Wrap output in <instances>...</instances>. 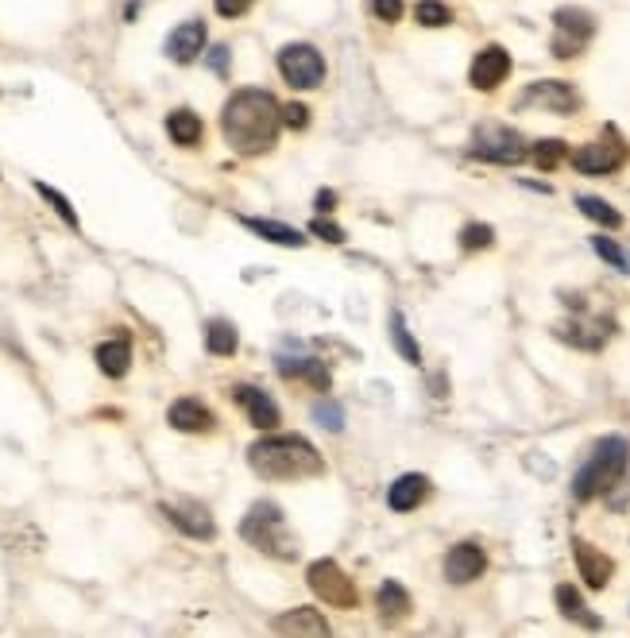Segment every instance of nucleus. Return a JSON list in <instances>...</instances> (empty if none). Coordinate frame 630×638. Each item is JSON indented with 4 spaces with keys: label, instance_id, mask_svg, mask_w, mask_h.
Instances as JSON below:
<instances>
[{
    "label": "nucleus",
    "instance_id": "nucleus-1",
    "mask_svg": "<svg viewBox=\"0 0 630 638\" xmlns=\"http://www.w3.org/2000/svg\"><path fill=\"white\" fill-rule=\"evenodd\" d=\"M283 128V105L267 89H236L225 101L221 113V132L236 155H263L271 151Z\"/></svg>",
    "mask_w": 630,
    "mask_h": 638
},
{
    "label": "nucleus",
    "instance_id": "nucleus-2",
    "mask_svg": "<svg viewBox=\"0 0 630 638\" xmlns=\"http://www.w3.org/2000/svg\"><path fill=\"white\" fill-rule=\"evenodd\" d=\"M248 464L263 480H310L325 472V461L306 437L298 434H271L259 437L248 449Z\"/></svg>",
    "mask_w": 630,
    "mask_h": 638
},
{
    "label": "nucleus",
    "instance_id": "nucleus-3",
    "mask_svg": "<svg viewBox=\"0 0 630 638\" xmlns=\"http://www.w3.org/2000/svg\"><path fill=\"white\" fill-rule=\"evenodd\" d=\"M627 464H630L627 437H603V441H596L592 457L580 464V472L573 476V499L588 503V499H596V495L611 492V488L623 480Z\"/></svg>",
    "mask_w": 630,
    "mask_h": 638
},
{
    "label": "nucleus",
    "instance_id": "nucleus-4",
    "mask_svg": "<svg viewBox=\"0 0 630 638\" xmlns=\"http://www.w3.org/2000/svg\"><path fill=\"white\" fill-rule=\"evenodd\" d=\"M240 538H244L248 546H256L259 553L279 557V561H294V557H298V542H294V534L287 530L283 511H279L275 503H267V499L252 503V511L240 522Z\"/></svg>",
    "mask_w": 630,
    "mask_h": 638
},
{
    "label": "nucleus",
    "instance_id": "nucleus-5",
    "mask_svg": "<svg viewBox=\"0 0 630 638\" xmlns=\"http://www.w3.org/2000/svg\"><path fill=\"white\" fill-rule=\"evenodd\" d=\"M596 35V16L588 8H576V4H565L553 12V39H549V51L553 58H576L588 39Z\"/></svg>",
    "mask_w": 630,
    "mask_h": 638
},
{
    "label": "nucleus",
    "instance_id": "nucleus-6",
    "mask_svg": "<svg viewBox=\"0 0 630 638\" xmlns=\"http://www.w3.org/2000/svg\"><path fill=\"white\" fill-rule=\"evenodd\" d=\"M472 155L484 163H499V167H515L522 159H530V147L507 124H480L472 136Z\"/></svg>",
    "mask_w": 630,
    "mask_h": 638
},
{
    "label": "nucleus",
    "instance_id": "nucleus-7",
    "mask_svg": "<svg viewBox=\"0 0 630 638\" xmlns=\"http://www.w3.org/2000/svg\"><path fill=\"white\" fill-rule=\"evenodd\" d=\"M306 584H310V592H314L321 604H329V608H356L360 604V592H356V584L348 580L337 561H329V557H321L314 561L310 569H306Z\"/></svg>",
    "mask_w": 630,
    "mask_h": 638
},
{
    "label": "nucleus",
    "instance_id": "nucleus-8",
    "mask_svg": "<svg viewBox=\"0 0 630 638\" xmlns=\"http://www.w3.org/2000/svg\"><path fill=\"white\" fill-rule=\"evenodd\" d=\"M279 74L294 89H317L325 82V58L314 43H287L279 51Z\"/></svg>",
    "mask_w": 630,
    "mask_h": 638
},
{
    "label": "nucleus",
    "instance_id": "nucleus-9",
    "mask_svg": "<svg viewBox=\"0 0 630 638\" xmlns=\"http://www.w3.org/2000/svg\"><path fill=\"white\" fill-rule=\"evenodd\" d=\"M627 144H623V136L615 132V128H607L596 144H584L573 151V167L580 174H611L619 171L623 163H627Z\"/></svg>",
    "mask_w": 630,
    "mask_h": 638
},
{
    "label": "nucleus",
    "instance_id": "nucleus-10",
    "mask_svg": "<svg viewBox=\"0 0 630 638\" xmlns=\"http://www.w3.org/2000/svg\"><path fill=\"white\" fill-rule=\"evenodd\" d=\"M518 109H545V113L569 116L580 109V93L561 78H542V82H530L522 89Z\"/></svg>",
    "mask_w": 630,
    "mask_h": 638
},
{
    "label": "nucleus",
    "instance_id": "nucleus-11",
    "mask_svg": "<svg viewBox=\"0 0 630 638\" xmlns=\"http://www.w3.org/2000/svg\"><path fill=\"white\" fill-rule=\"evenodd\" d=\"M159 511L167 515L174 530H182L186 538H198V542H209L217 534V522L213 515L201 507V503H159Z\"/></svg>",
    "mask_w": 630,
    "mask_h": 638
},
{
    "label": "nucleus",
    "instance_id": "nucleus-12",
    "mask_svg": "<svg viewBox=\"0 0 630 638\" xmlns=\"http://www.w3.org/2000/svg\"><path fill=\"white\" fill-rule=\"evenodd\" d=\"M507 74H511V55H507L499 43H491V47H484L480 55L472 58L468 82H472L476 89H484V93H491L495 86H503V82H507Z\"/></svg>",
    "mask_w": 630,
    "mask_h": 638
},
{
    "label": "nucleus",
    "instance_id": "nucleus-13",
    "mask_svg": "<svg viewBox=\"0 0 630 638\" xmlns=\"http://www.w3.org/2000/svg\"><path fill=\"white\" fill-rule=\"evenodd\" d=\"M232 403L244 406V414H248V422H252L256 430H275V426H279V406H275V399H271L267 391L252 387V383H236V387H232Z\"/></svg>",
    "mask_w": 630,
    "mask_h": 638
},
{
    "label": "nucleus",
    "instance_id": "nucleus-14",
    "mask_svg": "<svg viewBox=\"0 0 630 638\" xmlns=\"http://www.w3.org/2000/svg\"><path fill=\"white\" fill-rule=\"evenodd\" d=\"M275 372L290 383H310L314 391H329V364L317 360V356H275Z\"/></svg>",
    "mask_w": 630,
    "mask_h": 638
},
{
    "label": "nucleus",
    "instance_id": "nucleus-15",
    "mask_svg": "<svg viewBox=\"0 0 630 638\" xmlns=\"http://www.w3.org/2000/svg\"><path fill=\"white\" fill-rule=\"evenodd\" d=\"M487 553L476 542H460L445 553V580L449 584H472L476 577H484Z\"/></svg>",
    "mask_w": 630,
    "mask_h": 638
},
{
    "label": "nucleus",
    "instance_id": "nucleus-16",
    "mask_svg": "<svg viewBox=\"0 0 630 638\" xmlns=\"http://www.w3.org/2000/svg\"><path fill=\"white\" fill-rule=\"evenodd\" d=\"M573 557H576V569H580V580H584L592 592L607 588V580L615 573V561H611L607 553L588 546L584 538H573Z\"/></svg>",
    "mask_w": 630,
    "mask_h": 638
},
{
    "label": "nucleus",
    "instance_id": "nucleus-17",
    "mask_svg": "<svg viewBox=\"0 0 630 638\" xmlns=\"http://www.w3.org/2000/svg\"><path fill=\"white\" fill-rule=\"evenodd\" d=\"M167 422H171L178 434H209V430L217 426L213 410L205 403H198V399H190V395L174 399L171 410H167Z\"/></svg>",
    "mask_w": 630,
    "mask_h": 638
},
{
    "label": "nucleus",
    "instance_id": "nucleus-18",
    "mask_svg": "<svg viewBox=\"0 0 630 638\" xmlns=\"http://www.w3.org/2000/svg\"><path fill=\"white\" fill-rule=\"evenodd\" d=\"M201 51H205V24H201V20H186V24H178V28L167 35V58L178 62V66L194 62Z\"/></svg>",
    "mask_w": 630,
    "mask_h": 638
},
{
    "label": "nucleus",
    "instance_id": "nucleus-19",
    "mask_svg": "<svg viewBox=\"0 0 630 638\" xmlns=\"http://www.w3.org/2000/svg\"><path fill=\"white\" fill-rule=\"evenodd\" d=\"M426 495H430V480L418 476V472H406V476H399V480L387 488V507L399 511V515H406V511H414Z\"/></svg>",
    "mask_w": 630,
    "mask_h": 638
},
{
    "label": "nucleus",
    "instance_id": "nucleus-20",
    "mask_svg": "<svg viewBox=\"0 0 630 638\" xmlns=\"http://www.w3.org/2000/svg\"><path fill=\"white\" fill-rule=\"evenodd\" d=\"M375 608L383 615V623H402L414 611V600H410V592L402 588L399 580H383L379 592H375Z\"/></svg>",
    "mask_w": 630,
    "mask_h": 638
},
{
    "label": "nucleus",
    "instance_id": "nucleus-21",
    "mask_svg": "<svg viewBox=\"0 0 630 638\" xmlns=\"http://www.w3.org/2000/svg\"><path fill=\"white\" fill-rule=\"evenodd\" d=\"M279 635H329V619L314 608H294L271 623Z\"/></svg>",
    "mask_w": 630,
    "mask_h": 638
},
{
    "label": "nucleus",
    "instance_id": "nucleus-22",
    "mask_svg": "<svg viewBox=\"0 0 630 638\" xmlns=\"http://www.w3.org/2000/svg\"><path fill=\"white\" fill-rule=\"evenodd\" d=\"M97 368H101V376L109 379L128 376V368H132V341L128 337H113V341L97 345Z\"/></svg>",
    "mask_w": 630,
    "mask_h": 638
},
{
    "label": "nucleus",
    "instance_id": "nucleus-23",
    "mask_svg": "<svg viewBox=\"0 0 630 638\" xmlns=\"http://www.w3.org/2000/svg\"><path fill=\"white\" fill-rule=\"evenodd\" d=\"M240 225H244V229H252L256 236H263V240H271V244H279V248H302V244H306V232L290 229V225H283V221H267V217H240Z\"/></svg>",
    "mask_w": 630,
    "mask_h": 638
},
{
    "label": "nucleus",
    "instance_id": "nucleus-24",
    "mask_svg": "<svg viewBox=\"0 0 630 638\" xmlns=\"http://www.w3.org/2000/svg\"><path fill=\"white\" fill-rule=\"evenodd\" d=\"M557 333H561V341H569L576 348H603V341L611 337V321L607 318L573 321V325H561Z\"/></svg>",
    "mask_w": 630,
    "mask_h": 638
},
{
    "label": "nucleus",
    "instance_id": "nucleus-25",
    "mask_svg": "<svg viewBox=\"0 0 630 638\" xmlns=\"http://www.w3.org/2000/svg\"><path fill=\"white\" fill-rule=\"evenodd\" d=\"M201 116L194 109H174L167 116V136H171L178 147H198L201 144Z\"/></svg>",
    "mask_w": 630,
    "mask_h": 638
},
{
    "label": "nucleus",
    "instance_id": "nucleus-26",
    "mask_svg": "<svg viewBox=\"0 0 630 638\" xmlns=\"http://www.w3.org/2000/svg\"><path fill=\"white\" fill-rule=\"evenodd\" d=\"M553 600H557V611L565 615V619H573V623H584V627H600V619L588 611V604H584V596L576 592L573 584H557V592H553Z\"/></svg>",
    "mask_w": 630,
    "mask_h": 638
},
{
    "label": "nucleus",
    "instance_id": "nucleus-27",
    "mask_svg": "<svg viewBox=\"0 0 630 638\" xmlns=\"http://www.w3.org/2000/svg\"><path fill=\"white\" fill-rule=\"evenodd\" d=\"M240 345V337H236V325L225 318H213L205 325V348L213 352V356H232Z\"/></svg>",
    "mask_w": 630,
    "mask_h": 638
},
{
    "label": "nucleus",
    "instance_id": "nucleus-28",
    "mask_svg": "<svg viewBox=\"0 0 630 638\" xmlns=\"http://www.w3.org/2000/svg\"><path fill=\"white\" fill-rule=\"evenodd\" d=\"M576 209H580L584 217H592L596 225H607V229H619V225H623V213L611 209V205L603 202V198H596V194H580V198H576Z\"/></svg>",
    "mask_w": 630,
    "mask_h": 638
},
{
    "label": "nucleus",
    "instance_id": "nucleus-29",
    "mask_svg": "<svg viewBox=\"0 0 630 638\" xmlns=\"http://www.w3.org/2000/svg\"><path fill=\"white\" fill-rule=\"evenodd\" d=\"M565 155H569V144H565V140H538V144L530 147V159H534L538 171H553Z\"/></svg>",
    "mask_w": 630,
    "mask_h": 638
},
{
    "label": "nucleus",
    "instance_id": "nucleus-30",
    "mask_svg": "<svg viewBox=\"0 0 630 638\" xmlns=\"http://www.w3.org/2000/svg\"><path fill=\"white\" fill-rule=\"evenodd\" d=\"M414 20H418L422 28H449V24H453V12H449V4H441V0H418Z\"/></svg>",
    "mask_w": 630,
    "mask_h": 638
},
{
    "label": "nucleus",
    "instance_id": "nucleus-31",
    "mask_svg": "<svg viewBox=\"0 0 630 638\" xmlns=\"http://www.w3.org/2000/svg\"><path fill=\"white\" fill-rule=\"evenodd\" d=\"M391 341H395V348L402 352L406 364H422V352L414 345V337H410V329H406V318H402L399 310L391 314Z\"/></svg>",
    "mask_w": 630,
    "mask_h": 638
},
{
    "label": "nucleus",
    "instance_id": "nucleus-32",
    "mask_svg": "<svg viewBox=\"0 0 630 638\" xmlns=\"http://www.w3.org/2000/svg\"><path fill=\"white\" fill-rule=\"evenodd\" d=\"M35 194L43 198V202H51V209H55L58 217L70 225V229H78V213H74V205H70V198H62L55 186H47V182H35Z\"/></svg>",
    "mask_w": 630,
    "mask_h": 638
},
{
    "label": "nucleus",
    "instance_id": "nucleus-33",
    "mask_svg": "<svg viewBox=\"0 0 630 638\" xmlns=\"http://www.w3.org/2000/svg\"><path fill=\"white\" fill-rule=\"evenodd\" d=\"M592 248H596V256L600 260H607L615 271H623V275H630V256L615 244V240H607V236H592Z\"/></svg>",
    "mask_w": 630,
    "mask_h": 638
},
{
    "label": "nucleus",
    "instance_id": "nucleus-34",
    "mask_svg": "<svg viewBox=\"0 0 630 638\" xmlns=\"http://www.w3.org/2000/svg\"><path fill=\"white\" fill-rule=\"evenodd\" d=\"M491 240H495V229H491V225H464V229H460V248H464V252L491 248Z\"/></svg>",
    "mask_w": 630,
    "mask_h": 638
},
{
    "label": "nucleus",
    "instance_id": "nucleus-35",
    "mask_svg": "<svg viewBox=\"0 0 630 638\" xmlns=\"http://www.w3.org/2000/svg\"><path fill=\"white\" fill-rule=\"evenodd\" d=\"M314 422H317V426H325V430H333V434H341V430H344L341 403H333V399H321V403L314 406Z\"/></svg>",
    "mask_w": 630,
    "mask_h": 638
},
{
    "label": "nucleus",
    "instance_id": "nucleus-36",
    "mask_svg": "<svg viewBox=\"0 0 630 638\" xmlns=\"http://www.w3.org/2000/svg\"><path fill=\"white\" fill-rule=\"evenodd\" d=\"M310 232H314V236H321V240H329V244H344V229L337 225V221H325V217H317L314 225H310Z\"/></svg>",
    "mask_w": 630,
    "mask_h": 638
},
{
    "label": "nucleus",
    "instance_id": "nucleus-37",
    "mask_svg": "<svg viewBox=\"0 0 630 638\" xmlns=\"http://www.w3.org/2000/svg\"><path fill=\"white\" fill-rule=\"evenodd\" d=\"M372 12L383 24H399L402 16V0H372Z\"/></svg>",
    "mask_w": 630,
    "mask_h": 638
},
{
    "label": "nucleus",
    "instance_id": "nucleus-38",
    "mask_svg": "<svg viewBox=\"0 0 630 638\" xmlns=\"http://www.w3.org/2000/svg\"><path fill=\"white\" fill-rule=\"evenodd\" d=\"M256 0H213V8H217V16H225V20H236V16H244L248 8H252Z\"/></svg>",
    "mask_w": 630,
    "mask_h": 638
},
{
    "label": "nucleus",
    "instance_id": "nucleus-39",
    "mask_svg": "<svg viewBox=\"0 0 630 638\" xmlns=\"http://www.w3.org/2000/svg\"><path fill=\"white\" fill-rule=\"evenodd\" d=\"M205 62H209V70L213 74H229V47H209V55H205Z\"/></svg>",
    "mask_w": 630,
    "mask_h": 638
},
{
    "label": "nucleus",
    "instance_id": "nucleus-40",
    "mask_svg": "<svg viewBox=\"0 0 630 638\" xmlns=\"http://www.w3.org/2000/svg\"><path fill=\"white\" fill-rule=\"evenodd\" d=\"M283 124L306 128V124H310V109H306V105H283Z\"/></svg>",
    "mask_w": 630,
    "mask_h": 638
},
{
    "label": "nucleus",
    "instance_id": "nucleus-41",
    "mask_svg": "<svg viewBox=\"0 0 630 638\" xmlns=\"http://www.w3.org/2000/svg\"><path fill=\"white\" fill-rule=\"evenodd\" d=\"M333 205H337V194H333V190H321V194H317V209H321V213H329Z\"/></svg>",
    "mask_w": 630,
    "mask_h": 638
}]
</instances>
